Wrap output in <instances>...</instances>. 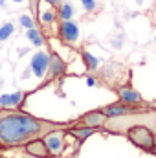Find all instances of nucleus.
Masks as SVG:
<instances>
[{
    "instance_id": "6",
    "label": "nucleus",
    "mask_w": 156,
    "mask_h": 158,
    "mask_svg": "<svg viewBox=\"0 0 156 158\" xmlns=\"http://www.w3.org/2000/svg\"><path fill=\"white\" fill-rule=\"evenodd\" d=\"M35 17H37V20H39V24L42 26V30L51 28V26L57 22V19H59V17H57V9H55V6L48 4L46 0H40L39 2Z\"/></svg>"
},
{
    "instance_id": "10",
    "label": "nucleus",
    "mask_w": 156,
    "mask_h": 158,
    "mask_svg": "<svg viewBox=\"0 0 156 158\" xmlns=\"http://www.w3.org/2000/svg\"><path fill=\"white\" fill-rule=\"evenodd\" d=\"M105 112L107 118H117V116H125V114H130V112H136V110H142L138 107H132V105H127V103H121L119 99L110 103V105H105L101 109Z\"/></svg>"
},
{
    "instance_id": "21",
    "label": "nucleus",
    "mask_w": 156,
    "mask_h": 158,
    "mask_svg": "<svg viewBox=\"0 0 156 158\" xmlns=\"http://www.w3.org/2000/svg\"><path fill=\"white\" fill-rule=\"evenodd\" d=\"M86 85H88V86H96V85H97V81H96V77L88 76V77H86Z\"/></svg>"
},
{
    "instance_id": "16",
    "label": "nucleus",
    "mask_w": 156,
    "mask_h": 158,
    "mask_svg": "<svg viewBox=\"0 0 156 158\" xmlns=\"http://www.w3.org/2000/svg\"><path fill=\"white\" fill-rule=\"evenodd\" d=\"M81 55H83V63H84V66H86L90 72H96V70L99 68V61H97V59H96L88 50H83V53H81Z\"/></svg>"
},
{
    "instance_id": "28",
    "label": "nucleus",
    "mask_w": 156,
    "mask_h": 158,
    "mask_svg": "<svg viewBox=\"0 0 156 158\" xmlns=\"http://www.w3.org/2000/svg\"><path fill=\"white\" fill-rule=\"evenodd\" d=\"M154 105H156V103H154Z\"/></svg>"
},
{
    "instance_id": "15",
    "label": "nucleus",
    "mask_w": 156,
    "mask_h": 158,
    "mask_svg": "<svg viewBox=\"0 0 156 158\" xmlns=\"http://www.w3.org/2000/svg\"><path fill=\"white\" fill-rule=\"evenodd\" d=\"M26 37L30 39V42L33 44V46H37V48H40V46H44V35H42V31H40L39 28L35 26V28H30V30H26Z\"/></svg>"
},
{
    "instance_id": "9",
    "label": "nucleus",
    "mask_w": 156,
    "mask_h": 158,
    "mask_svg": "<svg viewBox=\"0 0 156 158\" xmlns=\"http://www.w3.org/2000/svg\"><path fill=\"white\" fill-rule=\"evenodd\" d=\"M107 116H105V112L99 109V110H92V112H86V114H83V116H79L76 119V125H84V127H94V129H99L101 131V127L107 123Z\"/></svg>"
},
{
    "instance_id": "24",
    "label": "nucleus",
    "mask_w": 156,
    "mask_h": 158,
    "mask_svg": "<svg viewBox=\"0 0 156 158\" xmlns=\"http://www.w3.org/2000/svg\"><path fill=\"white\" fill-rule=\"evenodd\" d=\"M4 4H6V0H0V7H2V6H4Z\"/></svg>"
},
{
    "instance_id": "4",
    "label": "nucleus",
    "mask_w": 156,
    "mask_h": 158,
    "mask_svg": "<svg viewBox=\"0 0 156 158\" xmlns=\"http://www.w3.org/2000/svg\"><path fill=\"white\" fill-rule=\"evenodd\" d=\"M42 140H44L51 158H61L63 153H64V147H66V129L51 131V132L44 134Z\"/></svg>"
},
{
    "instance_id": "1",
    "label": "nucleus",
    "mask_w": 156,
    "mask_h": 158,
    "mask_svg": "<svg viewBox=\"0 0 156 158\" xmlns=\"http://www.w3.org/2000/svg\"><path fill=\"white\" fill-rule=\"evenodd\" d=\"M72 125L76 121H51L35 118L20 109H0V149L24 147L31 140Z\"/></svg>"
},
{
    "instance_id": "2",
    "label": "nucleus",
    "mask_w": 156,
    "mask_h": 158,
    "mask_svg": "<svg viewBox=\"0 0 156 158\" xmlns=\"http://www.w3.org/2000/svg\"><path fill=\"white\" fill-rule=\"evenodd\" d=\"M136 125H145L149 129H153L156 132V109L149 107V109H142L125 116H117V118H109L107 123L101 127V131L110 132V134H125L127 129L136 127Z\"/></svg>"
},
{
    "instance_id": "5",
    "label": "nucleus",
    "mask_w": 156,
    "mask_h": 158,
    "mask_svg": "<svg viewBox=\"0 0 156 158\" xmlns=\"http://www.w3.org/2000/svg\"><path fill=\"white\" fill-rule=\"evenodd\" d=\"M116 94H117V99L121 103H127V105H132V107H138V109H149L151 105L142 98V94L132 88L130 85H125V86H119L116 88Z\"/></svg>"
},
{
    "instance_id": "26",
    "label": "nucleus",
    "mask_w": 156,
    "mask_h": 158,
    "mask_svg": "<svg viewBox=\"0 0 156 158\" xmlns=\"http://www.w3.org/2000/svg\"><path fill=\"white\" fill-rule=\"evenodd\" d=\"M0 158H7V156H4V155H0Z\"/></svg>"
},
{
    "instance_id": "20",
    "label": "nucleus",
    "mask_w": 156,
    "mask_h": 158,
    "mask_svg": "<svg viewBox=\"0 0 156 158\" xmlns=\"http://www.w3.org/2000/svg\"><path fill=\"white\" fill-rule=\"evenodd\" d=\"M81 4H83V9H84V11H88V13H90V11H94V9H96V6H97V4H96V0H81Z\"/></svg>"
},
{
    "instance_id": "17",
    "label": "nucleus",
    "mask_w": 156,
    "mask_h": 158,
    "mask_svg": "<svg viewBox=\"0 0 156 158\" xmlns=\"http://www.w3.org/2000/svg\"><path fill=\"white\" fill-rule=\"evenodd\" d=\"M57 17H59L61 20H70V19L74 17V7H72L68 2L61 4V7L57 9Z\"/></svg>"
},
{
    "instance_id": "7",
    "label": "nucleus",
    "mask_w": 156,
    "mask_h": 158,
    "mask_svg": "<svg viewBox=\"0 0 156 158\" xmlns=\"http://www.w3.org/2000/svg\"><path fill=\"white\" fill-rule=\"evenodd\" d=\"M50 61H51V53L48 52H37L33 57H31V63H30V68L31 72L35 74V77L42 79L48 74V68H50Z\"/></svg>"
},
{
    "instance_id": "22",
    "label": "nucleus",
    "mask_w": 156,
    "mask_h": 158,
    "mask_svg": "<svg viewBox=\"0 0 156 158\" xmlns=\"http://www.w3.org/2000/svg\"><path fill=\"white\" fill-rule=\"evenodd\" d=\"M46 2H48V4H51V6H55V7H57V6H59V2H61V0H46Z\"/></svg>"
},
{
    "instance_id": "25",
    "label": "nucleus",
    "mask_w": 156,
    "mask_h": 158,
    "mask_svg": "<svg viewBox=\"0 0 156 158\" xmlns=\"http://www.w3.org/2000/svg\"><path fill=\"white\" fill-rule=\"evenodd\" d=\"M13 2H15V4H20V2H24V0H13Z\"/></svg>"
},
{
    "instance_id": "3",
    "label": "nucleus",
    "mask_w": 156,
    "mask_h": 158,
    "mask_svg": "<svg viewBox=\"0 0 156 158\" xmlns=\"http://www.w3.org/2000/svg\"><path fill=\"white\" fill-rule=\"evenodd\" d=\"M123 136L132 145H136L138 149H142L145 153H151V155H156V132L153 129H149L145 125H136V127L127 129Z\"/></svg>"
},
{
    "instance_id": "27",
    "label": "nucleus",
    "mask_w": 156,
    "mask_h": 158,
    "mask_svg": "<svg viewBox=\"0 0 156 158\" xmlns=\"http://www.w3.org/2000/svg\"><path fill=\"white\" fill-rule=\"evenodd\" d=\"M154 42H156V39H154Z\"/></svg>"
},
{
    "instance_id": "23",
    "label": "nucleus",
    "mask_w": 156,
    "mask_h": 158,
    "mask_svg": "<svg viewBox=\"0 0 156 158\" xmlns=\"http://www.w3.org/2000/svg\"><path fill=\"white\" fill-rule=\"evenodd\" d=\"M22 158H37V156H31V155H28V153H24V156Z\"/></svg>"
},
{
    "instance_id": "13",
    "label": "nucleus",
    "mask_w": 156,
    "mask_h": 158,
    "mask_svg": "<svg viewBox=\"0 0 156 158\" xmlns=\"http://www.w3.org/2000/svg\"><path fill=\"white\" fill-rule=\"evenodd\" d=\"M99 129H94V127H84V125H72V127H68L66 129V134H70V136H74L76 140H77L79 143H83L86 138H90L92 134H96Z\"/></svg>"
},
{
    "instance_id": "19",
    "label": "nucleus",
    "mask_w": 156,
    "mask_h": 158,
    "mask_svg": "<svg viewBox=\"0 0 156 158\" xmlns=\"http://www.w3.org/2000/svg\"><path fill=\"white\" fill-rule=\"evenodd\" d=\"M18 22L26 28V30H30V28H35L37 24H35V19L31 17V15H20L18 17Z\"/></svg>"
},
{
    "instance_id": "11",
    "label": "nucleus",
    "mask_w": 156,
    "mask_h": 158,
    "mask_svg": "<svg viewBox=\"0 0 156 158\" xmlns=\"http://www.w3.org/2000/svg\"><path fill=\"white\" fill-rule=\"evenodd\" d=\"M24 153H28L31 156H37V158H51V155H50V151H48V147H46V143H44L42 138L28 142L24 145Z\"/></svg>"
},
{
    "instance_id": "8",
    "label": "nucleus",
    "mask_w": 156,
    "mask_h": 158,
    "mask_svg": "<svg viewBox=\"0 0 156 158\" xmlns=\"http://www.w3.org/2000/svg\"><path fill=\"white\" fill-rule=\"evenodd\" d=\"M59 37L66 44H77L79 42V26L77 22L70 20H61L59 24Z\"/></svg>"
},
{
    "instance_id": "14",
    "label": "nucleus",
    "mask_w": 156,
    "mask_h": 158,
    "mask_svg": "<svg viewBox=\"0 0 156 158\" xmlns=\"http://www.w3.org/2000/svg\"><path fill=\"white\" fill-rule=\"evenodd\" d=\"M64 70H66V64H64V61L59 57V55H55V53H51V61H50V68H48V77L50 79H57L61 77L63 74H64Z\"/></svg>"
},
{
    "instance_id": "12",
    "label": "nucleus",
    "mask_w": 156,
    "mask_h": 158,
    "mask_svg": "<svg viewBox=\"0 0 156 158\" xmlns=\"http://www.w3.org/2000/svg\"><path fill=\"white\" fill-rule=\"evenodd\" d=\"M26 99V92H13L0 96V109H18Z\"/></svg>"
},
{
    "instance_id": "18",
    "label": "nucleus",
    "mask_w": 156,
    "mask_h": 158,
    "mask_svg": "<svg viewBox=\"0 0 156 158\" xmlns=\"http://www.w3.org/2000/svg\"><path fill=\"white\" fill-rule=\"evenodd\" d=\"M13 31H15V26L11 24V22H6V24H2L0 26V42L2 40H7L11 35H13Z\"/></svg>"
}]
</instances>
